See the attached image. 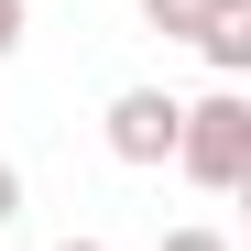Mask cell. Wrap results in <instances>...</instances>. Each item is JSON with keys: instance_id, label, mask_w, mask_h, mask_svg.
I'll return each instance as SVG.
<instances>
[{"instance_id": "1", "label": "cell", "mask_w": 251, "mask_h": 251, "mask_svg": "<svg viewBox=\"0 0 251 251\" xmlns=\"http://www.w3.org/2000/svg\"><path fill=\"white\" fill-rule=\"evenodd\" d=\"M175 175H186L197 197H229V186L251 175V99H240V88L186 99V120H175Z\"/></svg>"}, {"instance_id": "2", "label": "cell", "mask_w": 251, "mask_h": 251, "mask_svg": "<svg viewBox=\"0 0 251 251\" xmlns=\"http://www.w3.org/2000/svg\"><path fill=\"white\" fill-rule=\"evenodd\" d=\"M175 120H186V99H175V88H120V99H109V120H99V142H109V164L153 175V164H175Z\"/></svg>"}, {"instance_id": "3", "label": "cell", "mask_w": 251, "mask_h": 251, "mask_svg": "<svg viewBox=\"0 0 251 251\" xmlns=\"http://www.w3.org/2000/svg\"><path fill=\"white\" fill-rule=\"evenodd\" d=\"M229 11H251V0H142V22L164 33V44H197V33L229 22Z\"/></svg>"}, {"instance_id": "4", "label": "cell", "mask_w": 251, "mask_h": 251, "mask_svg": "<svg viewBox=\"0 0 251 251\" xmlns=\"http://www.w3.org/2000/svg\"><path fill=\"white\" fill-rule=\"evenodd\" d=\"M197 55L219 66V88H240V66H251V11H229V22H207V33H197Z\"/></svg>"}, {"instance_id": "5", "label": "cell", "mask_w": 251, "mask_h": 251, "mask_svg": "<svg viewBox=\"0 0 251 251\" xmlns=\"http://www.w3.org/2000/svg\"><path fill=\"white\" fill-rule=\"evenodd\" d=\"M153 251H229V240H219V229H207V219H186V229H164Z\"/></svg>"}, {"instance_id": "6", "label": "cell", "mask_w": 251, "mask_h": 251, "mask_svg": "<svg viewBox=\"0 0 251 251\" xmlns=\"http://www.w3.org/2000/svg\"><path fill=\"white\" fill-rule=\"evenodd\" d=\"M22 219V164H0V229Z\"/></svg>"}, {"instance_id": "7", "label": "cell", "mask_w": 251, "mask_h": 251, "mask_svg": "<svg viewBox=\"0 0 251 251\" xmlns=\"http://www.w3.org/2000/svg\"><path fill=\"white\" fill-rule=\"evenodd\" d=\"M22 33H33V22H22V0H0V55H22Z\"/></svg>"}, {"instance_id": "8", "label": "cell", "mask_w": 251, "mask_h": 251, "mask_svg": "<svg viewBox=\"0 0 251 251\" xmlns=\"http://www.w3.org/2000/svg\"><path fill=\"white\" fill-rule=\"evenodd\" d=\"M55 251H99V240H55Z\"/></svg>"}]
</instances>
